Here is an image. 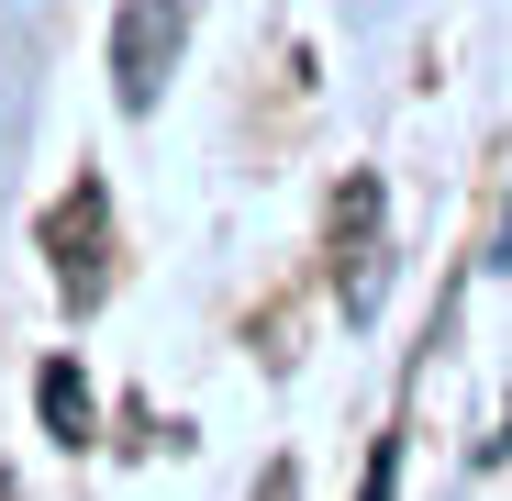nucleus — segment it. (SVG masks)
Returning a JSON list of instances; mask_svg holds the SVG:
<instances>
[{
  "label": "nucleus",
  "instance_id": "f03ea898",
  "mask_svg": "<svg viewBox=\"0 0 512 501\" xmlns=\"http://www.w3.org/2000/svg\"><path fill=\"white\" fill-rule=\"evenodd\" d=\"M34 401H45V435H56V446H90V379H78L67 357L34 379Z\"/></svg>",
  "mask_w": 512,
  "mask_h": 501
},
{
  "label": "nucleus",
  "instance_id": "7ed1b4c3",
  "mask_svg": "<svg viewBox=\"0 0 512 501\" xmlns=\"http://www.w3.org/2000/svg\"><path fill=\"white\" fill-rule=\"evenodd\" d=\"M390 468H401V446H379V457H368V501H390Z\"/></svg>",
  "mask_w": 512,
  "mask_h": 501
},
{
  "label": "nucleus",
  "instance_id": "f257e3e1",
  "mask_svg": "<svg viewBox=\"0 0 512 501\" xmlns=\"http://www.w3.org/2000/svg\"><path fill=\"white\" fill-rule=\"evenodd\" d=\"M156 45H179V12H167V0H134L123 12V101L134 112L156 101Z\"/></svg>",
  "mask_w": 512,
  "mask_h": 501
}]
</instances>
